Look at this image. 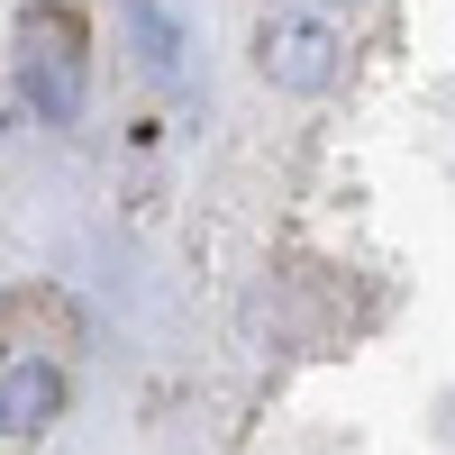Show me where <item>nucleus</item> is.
<instances>
[{
    "instance_id": "obj_5",
    "label": "nucleus",
    "mask_w": 455,
    "mask_h": 455,
    "mask_svg": "<svg viewBox=\"0 0 455 455\" xmlns=\"http://www.w3.org/2000/svg\"><path fill=\"white\" fill-rule=\"evenodd\" d=\"M328 10H337V0H328ZM347 10H355V0H347Z\"/></svg>"
},
{
    "instance_id": "obj_4",
    "label": "nucleus",
    "mask_w": 455,
    "mask_h": 455,
    "mask_svg": "<svg viewBox=\"0 0 455 455\" xmlns=\"http://www.w3.org/2000/svg\"><path fill=\"white\" fill-rule=\"evenodd\" d=\"M128 19H137V36H146V64H156V73H173V64H182V28L156 10V0H137Z\"/></svg>"
},
{
    "instance_id": "obj_2",
    "label": "nucleus",
    "mask_w": 455,
    "mask_h": 455,
    "mask_svg": "<svg viewBox=\"0 0 455 455\" xmlns=\"http://www.w3.org/2000/svg\"><path fill=\"white\" fill-rule=\"evenodd\" d=\"M255 64H264V83H283V92H328L337 83V28L310 19V10H274L255 28Z\"/></svg>"
},
{
    "instance_id": "obj_3",
    "label": "nucleus",
    "mask_w": 455,
    "mask_h": 455,
    "mask_svg": "<svg viewBox=\"0 0 455 455\" xmlns=\"http://www.w3.org/2000/svg\"><path fill=\"white\" fill-rule=\"evenodd\" d=\"M55 401H64L55 364H10V373H0V428H10V437H36L55 419Z\"/></svg>"
},
{
    "instance_id": "obj_1",
    "label": "nucleus",
    "mask_w": 455,
    "mask_h": 455,
    "mask_svg": "<svg viewBox=\"0 0 455 455\" xmlns=\"http://www.w3.org/2000/svg\"><path fill=\"white\" fill-rule=\"evenodd\" d=\"M19 73H28V100L46 109L55 128L83 119V28H73L64 10H28V28H19Z\"/></svg>"
}]
</instances>
